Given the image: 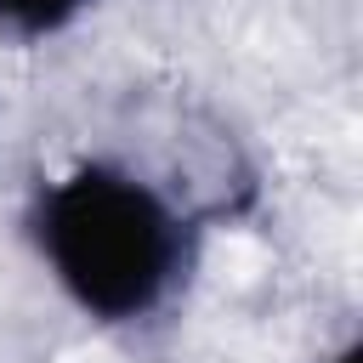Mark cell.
<instances>
[{
  "instance_id": "1",
  "label": "cell",
  "mask_w": 363,
  "mask_h": 363,
  "mask_svg": "<svg viewBox=\"0 0 363 363\" xmlns=\"http://www.w3.org/2000/svg\"><path fill=\"white\" fill-rule=\"evenodd\" d=\"M28 233L62 295L96 323H136L187 272V216L136 170L85 159L34 193Z\"/></svg>"
},
{
  "instance_id": "2",
  "label": "cell",
  "mask_w": 363,
  "mask_h": 363,
  "mask_svg": "<svg viewBox=\"0 0 363 363\" xmlns=\"http://www.w3.org/2000/svg\"><path fill=\"white\" fill-rule=\"evenodd\" d=\"M91 0H0V28L17 40H45L57 28H68Z\"/></svg>"
}]
</instances>
